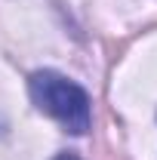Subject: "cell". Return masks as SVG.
<instances>
[{
    "label": "cell",
    "mask_w": 157,
    "mask_h": 160,
    "mask_svg": "<svg viewBox=\"0 0 157 160\" xmlns=\"http://www.w3.org/2000/svg\"><path fill=\"white\" fill-rule=\"evenodd\" d=\"M31 99L40 111H46L49 117H56L74 136H83L93 123V108H89V96L86 89L77 86L74 80L62 77L56 71H37L28 80Z\"/></svg>",
    "instance_id": "cell-1"
},
{
    "label": "cell",
    "mask_w": 157,
    "mask_h": 160,
    "mask_svg": "<svg viewBox=\"0 0 157 160\" xmlns=\"http://www.w3.org/2000/svg\"><path fill=\"white\" fill-rule=\"evenodd\" d=\"M56 160H80V157H74V154H59Z\"/></svg>",
    "instance_id": "cell-2"
}]
</instances>
